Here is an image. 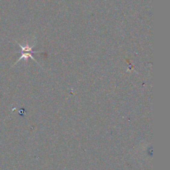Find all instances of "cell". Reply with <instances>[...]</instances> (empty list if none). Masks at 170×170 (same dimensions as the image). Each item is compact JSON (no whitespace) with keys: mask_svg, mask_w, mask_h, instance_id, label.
<instances>
[{"mask_svg":"<svg viewBox=\"0 0 170 170\" xmlns=\"http://www.w3.org/2000/svg\"><path fill=\"white\" fill-rule=\"evenodd\" d=\"M16 43H17L19 45V46H20L21 47V51H20V52H19V53H22V52H29V53H43V51H34L32 50V49H33V48L35 46V44H34L33 45H32V46H29L28 43H26L25 46H23V45H21V44L19 43L18 42H17V41H16Z\"/></svg>","mask_w":170,"mask_h":170,"instance_id":"6da1fadb","label":"cell"}]
</instances>
